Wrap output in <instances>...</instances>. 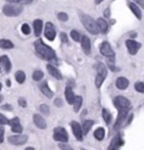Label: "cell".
Returning <instances> with one entry per match:
<instances>
[{"mask_svg": "<svg viewBox=\"0 0 144 150\" xmlns=\"http://www.w3.org/2000/svg\"><path fill=\"white\" fill-rule=\"evenodd\" d=\"M34 46H35V51H36V53H37L42 59L47 60V61L56 60V54H55V52H54V50L51 47V46L46 45L41 38H38L37 41L34 43Z\"/></svg>", "mask_w": 144, "mask_h": 150, "instance_id": "cell-1", "label": "cell"}, {"mask_svg": "<svg viewBox=\"0 0 144 150\" xmlns=\"http://www.w3.org/2000/svg\"><path fill=\"white\" fill-rule=\"evenodd\" d=\"M2 11H4V14L6 16L16 17V16H19L23 13V6L19 5L18 0H16V1H9L7 5L4 6Z\"/></svg>", "mask_w": 144, "mask_h": 150, "instance_id": "cell-2", "label": "cell"}, {"mask_svg": "<svg viewBox=\"0 0 144 150\" xmlns=\"http://www.w3.org/2000/svg\"><path fill=\"white\" fill-rule=\"evenodd\" d=\"M80 18H81V22L84 24V28L88 30L89 33H91L92 35H97L99 33L98 26H97V23L96 21L90 17L89 15H86V14H81L80 15Z\"/></svg>", "mask_w": 144, "mask_h": 150, "instance_id": "cell-3", "label": "cell"}, {"mask_svg": "<svg viewBox=\"0 0 144 150\" xmlns=\"http://www.w3.org/2000/svg\"><path fill=\"white\" fill-rule=\"evenodd\" d=\"M114 105L118 111H129L131 110V102L124 96H117L114 98Z\"/></svg>", "mask_w": 144, "mask_h": 150, "instance_id": "cell-4", "label": "cell"}, {"mask_svg": "<svg viewBox=\"0 0 144 150\" xmlns=\"http://www.w3.org/2000/svg\"><path fill=\"white\" fill-rule=\"evenodd\" d=\"M53 139L55 140V141H59L60 143H65V142H68V140H69L68 132L65 131V129H64V128H61V127H58V128L54 129Z\"/></svg>", "mask_w": 144, "mask_h": 150, "instance_id": "cell-5", "label": "cell"}, {"mask_svg": "<svg viewBox=\"0 0 144 150\" xmlns=\"http://www.w3.org/2000/svg\"><path fill=\"white\" fill-rule=\"evenodd\" d=\"M8 141H9V143H11L14 146H23V144H25L28 141V137L24 134L11 135V137L8 138Z\"/></svg>", "mask_w": 144, "mask_h": 150, "instance_id": "cell-6", "label": "cell"}, {"mask_svg": "<svg viewBox=\"0 0 144 150\" xmlns=\"http://www.w3.org/2000/svg\"><path fill=\"white\" fill-rule=\"evenodd\" d=\"M70 125H71L72 132H73L74 137L77 138V140H78V141H82V140H84V132H82L81 125H80L77 121H72V122L70 123Z\"/></svg>", "mask_w": 144, "mask_h": 150, "instance_id": "cell-7", "label": "cell"}, {"mask_svg": "<svg viewBox=\"0 0 144 150\" xmlns=\"http://www.w3.org/2000/svg\"><path fill=\"white\" fill-rule=\"evenodd\" d=\"M100 53H101L104 57H106L107 59H108V58H115L114 50L112 49V46H110V44H109L108 42H103V43L100 44Z\"/></svg>", "mask_w": 144, "mask_h": 150, "instance_id": "cell-8", "label": "cell"}, {"mask_svg": "<svg viewBox=\"0 0 144 150\" xmlns=\"http://www.w3.org/2000/svg\"><path fill=\"white\" fill-rule=\"evenodd\" d=\"M126 46H127V50H129V53L132 54V55H135L138 50L141 49V43H138L134 40H127L126 41Z\"/></svg>", "mask_w": 144, "mask_h": 150, "instance_id": "cell-9", "label": "cell"}, {"mask_svg": "<svg viewBox=\"0 0 144 150\" xmlns=\"http://www.w3.org/2000/svg\"><path fill=\"white\" fill-rule=\"evenodd\" d=\"M45 38L48 40V41H53L55 38V35H56V30H55V27L54 25L51 22H47L45 24Z\"/></svg>", "mask_w": 144, "mask_h": 150, "instance_id": "cell-10", "label": "cell"}, {"mask_svg": "<svg viewBox=\"0 0 144 150\" xmlns=\"http://www.w3.org/2000/svg\"><path fill=\"white\" fill-rule=\"evenodd\" d=\"M123 144H124V140H123L122 135L117 134L116 137H114V139L112 140V142H110V144H109V147H108L107 150H118Z\"/></svg>", "mask_w": 144, "mask_h": 150, "instance_id": "cell-11", "label": "cell"}, {"mask_svg": "<svg viewBox=\"0 0 144 150\" xmlns=\"http://www.w3.org/2000/svg\"><path fill=\"white\" fill-rule=\"evenodd\" d=\"M9 124L11 125V131H13V132H15L17 134H20V133H22L23 127H22V124L19 123V119H18V117L11 119V120L9 121Z\"/></svg>", "mask_w": 144, "mask_h": 150, "instance_id": "cell-12", "label": "cell"}, {"mask_svg": "<svg viewBox=\"0 0 144 150\" xmlns=\"http://www.w3.org/2000/svg\"><path fill=\"white\" fill-rule=\"evenodd\" d=\"M129 111H119L118 112V116H117V120H116V123H115V130H118L123 125V123L126 120V116L129 114Z\"/></svg>", "mask_w": 144, "mask_h": 150, "instance_id": "cell-13", "label": "cell"}, {"mask_svg": "<svg viewBox=\"0 0 144 150\" xmlns=\"http://www.w3.org/2000/svg\"><path fill=\"white\" fill-rule=\"evenodd\" d=\"M81 47H82V50H84V54H87V55L90 54L91 42H90V38H88V36H86V35H84V36L81 38Z\"/></svg>", "mask_w": 144, "mask_h": 150, "instance_id": "cell-14", "label": "cell"}, {"mask_svg": "<svg viewBox=\"0 0 144 150\" xmlns=\"http://www.w3.org/2000/svg\"><path fill=\"white\" fill-rule=\"evenodd\" d=\"M0 66L5 69L6 72H10L11 70V62L7 55H1L0 57Z\"/></svg>", "mask_w": 144, "mask_h": 150, "instance_id": "cell-15", "label": "cell"}, {"mask_svg": "<svg viewBox=\"0 0 144 150\" xmlns=\"http://www.w3.org/2000/svg\"><path fill=\"white\" fill-rule=\"evenodd\" d=\"M46 69H47V71H48V74L54 77L55 79H58V80H61L62 79V75H61V72L59 71V69L56 67H54L52 64H47L46 66Z\"/></svg>", "mask_w": 144, "mask_h": 150, "instance_id": "cell-16", "label": "cell"}, {"mask_svg": "<svg viewBox=\"0 0 144 150\" xmlns=\"http://www.w3.org/2000/svg\"><path fill=\"white\" fill-rule=\"evenodd\" d=\"M127 5H129V9L133 11V14L136 16L137 19H142V11H141V9H140V7L137 6L135 2H132V1H129Z\"/></svg>", "mask_w": 144, "mask_h": 150, "instance_id": "cell-17", "label": "cell"}, {"mask_svg": "<svg viewBox=\"0 0 144 150\" xmlns=\"http://www.w3.org/2000/svg\"><path fill=\"white\" fill-rule=\"evenodd\" d=\"M33 120H34V123H35V125L37 127L38 129H45L46 128V122L45 120L39 115V114H34V116H33Z\"/></svg>", "mask_w": 144, "mask_h": 150, "instance_id": "cell-18", "label": "cell"}, {"mask_svg": "<svg viewBox=\"0 0 144 150\" xmlns=\"http://www.w3.org/2000/svg\"><path fill=\"white\" fill-rule=\"evenodd\" d=\"M129 85V79H126L125 77H119L117 80H116V87L121 90H125Z\"/></svg>", "mask_w": 144, "mask_h": 150, "instance_id": "cell-19", "label": "cell"}, {"mask_svg": "<svg viewBox=\"0 0 144 150\" xmlns=\"http://www.w3.org/2000/svg\"><path fill=\"white\" fill-rule=\"evenodd\" d=\"M64 94H65V99H67V102H68L69 104L72 105V104H73V100H74V97H76V95H74V93H73V90H72V87H71V86H67Z\"/></svg>", "mask_w": 144, "mask_h": 150, "instance_id": "cell-20", "label": "cell"}, {"mask_svg": "<svg viewBox=\"0 0 144 150\" xmlns=\"http://www.w3.org/2000/svg\"><path fill=\"white\" fill-rule=\"evenodd\" d=\"M33 27H34V33H35V36H39L42 30H43V22L42 19H35L33 22Z\"/></svg>", "mask_w": 144, "mask_h": 150, "instance_id": "cell-21", "label": "cell"}, {"mask_svg": "<svg viewBox=\"0 0 144 150\" xmlns=\"http://www.w3.org/2000/svg\"><path fill=\"white\" fill-rule=\"evenodd\" d=\"M96 23H97L99 32H101V33H104V34L107 33V30H108V23H107L104 18H98V19L96 21Z\"/></svg>", "mask_w": 144, "mask_h": 150, "instance_id": "cell-22", "label": "cell"}, {"mask_svg": "<svg viewBox=\"0 0 144 150\" xmlns=\"http://www.w3.org/2000/svg\"><path fill=\"white\" fill-rule=\"evenodd\" d=\"M39 89H41V91L45 95L47 98H52L53 97V91L50 89V87H48V85H47V83H43L41 86H39Z\"/></svg>", "mask_w": 144, "mask_h": 150, "instance_id": "cell-23", "label": "cell"}, {"mask_svg": "<svg viewBox=\"0 0 144 150\" xmlns=\"http://www.w3.org/2000/svg\"><path fill=\"white\" fill-rule=\"evenodd\" d=\"M14 43L9 40L6 38H1L0 40V49H4V50H10V49H14Z\"/></svg>", "mask_w": 144, "mask_h": 150, "instance_id": "cell-24", "label": "cell"}, {"mask_svg": "<svg viewBox=\"0 0 144 150\" xmlns=\"http://www.w3.org/2000/svg\"><path fill=\"white\" fill-rule=\"evenodd\" d=\"M93 121L92 120H86L84 121V123H82V132H84V134H88V132L90 131V129L92 128V125H93Z\"/></svg>", "mask_w": 144, "mask_h": 150, "instance_id": "cell-25", "label": "cell"}, {"mask_svg": "<svg viewBox=\"0 0 144 150\" xmlns=\"http://www.w3.org/2000/svg\"><path fill=\"white\" fill-rule=\"evenodd\" d=\"M96 69H97V75L107 77V68H106V66H105L104 63L99 62L98 64H97V68H96Z\"/></svg>", "mask_w": 144, "mask_h": 150, "instance_id": "cell-26", "label": "cell"}, {"mask_svg": "<svg viewBox=\"0 0 144 150\" xmlns=\"http://www.w3.org/2000/svg\"><path fill=\"white\" fill-rule=\"evenodd\" d=\"M93 137L99 140V141H101L104 138H105V129L104 128H98L95 132H93Z\"/></svg>", "mask_w": 144, "mask_h": 150, "instance_id": "cell-27", "label": "cell"}, {"mask_svg": "<svg viewBox=\"0 0 144 150\" xmlns=\"http://www.w3.org/2000/svg\"><path fill=\"white\" fill-rule=\"evenodd\" d=\"M72 105L74 107V112H79V110L81 108V105H82V97L81 96H76Z\"/></svg>", "mask_w": 144, "mask_h": 150, "instance_id": "cell-28", "label": "cell"}, {"mask_svg": "<svg viewBox=\"0 0 144 150\" xmlns=\"http://www.w3.org/2000/svg\"><path fill=\"white\" fill-rule=\"evenodd\" d=\"M103 119H104V121L106 122L107 124H110L113 116H112L110 112H109L107 108H103Z\"/></svg>", "mask_w": 144, "mask_h": 150, "instance_id": "cell-29", "label": "cell"}, {"mask_svg": "<svg viewBox=\"0 0 144 150\" xmlns=\"http://www.w3.org/2000/svg\"><path fill=\"white\" fill-rule=\"evenodd\" d=\"M15 78H16V81L18 83H23L25 81V79H26V75H25L24 71L19 70V71H17L15 74Z\"/></svg>", "mask_w": 144, "mask_h": 150, "instance_id": "cell-30", "label": "cell"}, {"mask_svg": "<svg viewBox=\"0 0 144 150\" xmlns=\"http://www.w3.org/2000/svg\"><path fill=\"white\" fill-rule=\"evenodd\" d=\"M43 77H44V74H43V71H41V70H36V71H34V74H33V79H34L35 81L42 80Z\"/></svg>", "mask_w": 144, "mask_h": 150, "instance_id": "cell-31", "label": "cell"}, {"mask_svg": "<svg viewBox=\"0 0 144 150\" xmlns=\"http://www.w3.org/2000/svg\"><path fill=\"white\" fill-rule=\"evenodd\" d=\"M105 79H106V77L100 76V75H97V77H96V80H95L96 87H97V88H100V87H101V85H103V83L105 81Z\"/></svg>", "mask_w": 144, "mask_h": 150, "instance_id": "cell-32", "label": "cell"}, {"mask_svg": "<svg viewBox=\"0 0 144 150\" xmlns=\"http://www.w3.org/2000/svg\"><path fill=\"white\" fill-rule=\"evenodd\" d=\"M134 88H135V90H136L137 93L144 94V81H137V83H135Z\"/></svg>", "mask_w": 144, "mask_h": 150, "instance_id": "cell-33", "label": "cell"}, {"mask_svg": "<svg viewBox=\"0 0 144 150\" xmlns=\"http://www.w3.org/2000/svg\"><path fill=\"white\" fill-rule=\"evenodd\" d=\"M71 38H72V40L73 41H76V42H80V38H81V36H80V33L78 32V30H71Z\"/></svg>", "mask_w": 144, "mask_h": 150, "instance_id": "cell-34", "label": "cell"}, {"mask_svg": "<svg viewBox=\"0 0 144 150\" xmlns=\"http://www.w3.org/2000/svg\"><path fill=\"white\" fill-rule=\"evenodd\" d=\"M58 19L61 21V22H67L69 19V16H68V14H65V13H59V14H58Z\"/></svg>", "mask_w": 144, "mask_h": 150, "instance_id": "cell-35", "label": "cell"}, {"mask_svg": "<svg viewBox=\"0 0 144 150\" xmlns=\"http://www.w3.org/2000/svg\"><path fill=\"white\" fill-rule=\"evenodd\" d=\"M107 64L110 70H115V58H108L107 59Z\"/></svg>", "mask_w": 144, "mask_h": 150, "instance_id": "cell-36", "label": "cell"}, {"mask_svg": "<svg viewBox=\"0 0 144 150\" xmlns=\"http://www.w3.org/2000/svg\"><path fill=\"white\" fill-rule=\"evenodd\" d=\"M39 111H41V113L47 115L50 113V107H48V105H46V104H42V105L39 106Z\"/></svg>", "mask_w": 144, "mask_h": 150, "instance_id": "cell-37", "label": "cell"}, {"mask_svg": "<svg viewBox=\"0 0 144 150\" xmlns=\"http://www.w3.org/2000/svg\"><path fill=\"white\" fill-rule=\"evenodd\" d=\"M9 121L4 114H0V125H5V124H9Z\"/></svg>", "mask_w": 144, "mask_h": 150, "instance_id": "cell-38", "label": "cell"}, {"mask_svg": "<svg viewBox=\"0 0 144 150\" xmlns=\"http://www.w3.org/2000/svg\"><path fill=\"white\" fill-rule=\"evenodd\" d=\"M22 32H23L25 35H28L30 33V27L27 24H23V26H22Z\"/></svg>", "mask_w": 144, "mask_h": 150, "instance_id": "cell-39", "label": "cell"}, {"mask_svg": "<svg viewBox=\"0 0 144 150\" xmlns=\"http://www.w3.org/2000/svg\"><path fill=\"white\" fill-rule=\"evenodd\" d=\"M59 148H60L61 150H74V149H72L70 146H68L67 143H59Z\"/></svg>", "mask_w": 144, "mask_h": 150, "instance_id": "cell-40", "label": "cell"}, {"mask_svg": "<svg viewBox=\"0 0 144 150\" xmlns=\"http://www.w3.org/2000/svg\"><path fill=\"white\" fill-rule=\"evenodd\" d=\"M18 104L22 106V107H26L27 106V102H26V99L23 97L18 98Z\"/></svg>", "mask_w": 144, "mask_h": 150, "instance_id": "cell-41", "label": "cell"}, {"mask_svg": "<svg viewBox=\"0 0 144 150\" xmlns=\"http://www.w3.org/2000/svg\"><path fill=\"white\" fill-rule=\"evenodd\" d=\"M4 137H5V129L2 125H0V143L4 142Z\"/></svg>", "mask_w": 144, "mask_h": 150, "instance_id": "cell-42", "label": "cell"}, {"mask_svg": "<svg viewBox=\"0 0 144 150\" xmlns=\"http://www.w3.org/2000/svg\"><path fill=\"white\" fill-rule=\"evenodd\" d=\"M54 104H55V106H58V107H61V106L63 105V100L61 98H56V99H54Z\"/></svg>", "mask_w": 144, "mask_h": 150, "instance_id": "cell-43", "label": "cell"}, {"mask_svg": "<svg viewBox=\"0 0 144 150\" xmlns=\"http://www.w3.org/2000/svg\"><path fill=\"white\" fill-rule=\"evenodd\" d=\"M60 38H61V41H62L63 43H67V42H68V38H67V34H65V33L62 32L60 34Z\"/></svg>", "mask_w": 144, "mask_h": 150, "instance_id": "cell-44", "label": "cell"}, {"mask_svg": "<svg viewBox=\"0 0 144 150\" xmlns=\"http://www.w3.org/2000/svg\"><path fill=\"white\" fill-rule=\"evenodd\" d=\"M1 110H4V111H13V106L11 105H2L1 106Z\"/></svg>", "mask_w": 144, "mask_h": 150, "instance_id": "cell-45", "label": "cell"}, {"mask_svg": "<svg viewBox=\"0 0 144 150\" xmlns=\"http://www.w3.org/2000/svg\"><path fill=\"white\" fill-rule=\"evenodd\" d=\"M104 15H105V17H109V15H110V14H109V8L105 10V14H104Z\"/></svg>", "mask_w": 144, "mask_h": 150, "instance_id": "cell-46", "label": "cell"}, {"mask_svg": "<svg viewBox=\"0 0 144 150\" xmlns=\"http://www.w3.org/2000/svg\"><path fill=\"white\" fill-rule=\"evenodd\" d=\"M135 4H138V5H141V7L144 8V1H136Z\"/></svg>", "mask_w": 144, "mask_h": 150, "instance_id": "cell-47", "label": "cell"}, {"mask_svg": "<svg viewBox=\"0 0 144 150\" xmlns=\"http://www.w3.org/2000/svg\"><path fill=\"white\" fill-rule=\"evenodd\" d=\"M6 83H7L8 87H10V86H11V83H10V80H7V81H6Z\"/></svg>", "mask_w": 144, "mask_h": 150, "instance_id": "cell-48", "label": "cell"}, {"mask_svg": "<svg viewBox=\"0 0 144 150\" xmlns=\"http://www.w3.org/2000/svg\"><path fill=\"white\" fill-rule=\"evenodd\" d=\"M25 150H35V149H34L33 147H27V148H26Z\"/></svg>", "mask_w": 144, "mask_h": 150, "instance_id": "cell-49", "label": "cell"}, {"mask_svg": "<svg viewBox=\"0 0 144 150\" xmlns=\"http://www.w3.org/2000/svg\"><path fill=\"white\" fill-rule=\"evenodd\" d=\"M100 2H101L100 0H96V1H95V4H97V5H98V4H100Z\"/></svg>", "mask_w": 144, "mask_h": 150, "instance_id": "cell-50", "label": "cell"}, {"mask_svg": "<svg viewBox=\"0 0 144 150\" xmlns=\"http://www.w3.org/2000/svg\"><path fill=\"white\" fill-rule=\"evenodd\" d=\"M1 100H2V96L0 95V103H1Z\"/></svg>", "mask_w": 144, "mask_h": 150, "instance_id": "cell-51", "label": "cell"}, {"mask_svg": "<svg viewBox=\"0 0 144 150\" xmlns=\"http://www.w3.org/2000/svg\"><path fill=\"white\" fill-rule=\"evenodd\" d=\"M1 88H2V85H1V83H0V90H1Z\"/></svg>", "mask_w": 144, "mask_h": 150, "instance_id": "cell-52", "label": "cell"}, {"mask_svg": "<svg viewBox=\"0 0 144 150\" xmlns=\"http://www.w3.org/2000/svg\"><path fill=\"white\" fill-rule=\"evenodd\" d=\"M81 150H84V149H81Z\"/></svg>", "mask_w": 144, "mask_h": 150, "instance_id": "cell-53", "label": "cell"}]
</instances>
